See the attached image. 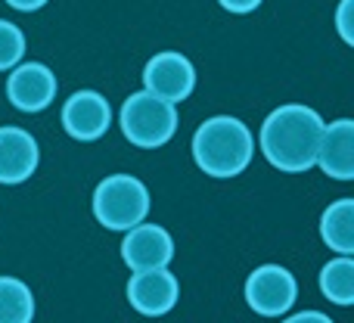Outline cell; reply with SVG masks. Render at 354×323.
I'll use <instances>...</instances> for the list:
<instances>
[{
	"label": "cell",
	"mask_w": 354,
	"mask_h": 323,
	"mask_svg": "<svg viewBox=\"0 0 354 323\" xmlns=\"http://www.w3.org/2000/svg\"><path fill=\"white\" fill-rule=\"evenodd\" d=\"M324 118L311 106L286 103L277 106L261 124V153L274 168L286 174H301L317 165V147L324 134Z\"/></svg>",
	"instance_id": "cell-1"
},
{
	"label": "cell",
	"mask_w": 354,
	"mask_h": 323,
	"mask_svg": "<svg viewBox=\"0 0 354 323\" xmlns=\"http://www.w3.org/2000/svg\"><path fill=\"white\" fill-rule=\"evenodd\" d=\"M255 156V137L249 124L233 116H214L196 128L193 134V159L208 177H236L249 168Z\"/></svg>",
	"instance_id": "cell-2"
},
{
	"label": "cell",
	"mask_w": 354,
	"mask_h": 323,
	"mask_svg": "<svg viewBox=\"0 0 354 323\" xmlns=\"http://www.w3.org/2000/svg\"><path fill=\"white\" fill-rule=\"evenodd\" d=\"M149 214V190L134 174H109L93 190V218L106 230L124 233Z\"/></svg>",
	"instance_id": "cell-3"
},
{
	"label": "cell",
	"mask_w": 354,
	"mask_h": 323,
	"mask_svg": "<svg viewBox=\"0 0 354 323\" xmlns=\"http://www.w3.org/2000/svg\"><path fill=\"white\" fill-rule=\"evenodd\" d=\"M122 134L140 149H159L177 134V109L149 91L131 93L118 112Z\"/></svg>",
	"instance_id": "cell-4"
},
{
	"label": "cell",
	"mask_w": 354,
	"mask_h": 323,
	"mask_svg": "<svg viewBox=\"0 0 354 323\" xmlns=\"http://www.w3.org/2000/svg\"><path fill=\"white\" fill-rule=\"evenodd\" d=\"M295 299H299V283L292 270L280 264H261L245 277V305L261 317H283L292 311Z\"/></svg>",
	"instance_id": "cell-5"
},
{
	"label": "cell",
	"mask_w": 354,
	"mask_h": 323,
	"mask_svg": "<svg viewBox=\"0 0 354 323\" xmlns=\"http://www.w3.org/2000/svg\"><path fill=\"white\" fill-rule=\"evenodd\" d=\"M56 97V75L44 62H19L10 68L6 78V100L12 109L35 116L44 112Z\"/></svg>",
	"instance_id": "cell-6"
},
{
	"label": "cell",
	"mask_w": 354,
	"mask_h": 323,
	"mask_svg": "<svg viewBox=\"0 0 354 323\" xmlns=\"http://www.w3.org/2000/svg\"><path fill=\"white\" fill-rule=\"evenodd\" d=\"M143 87L165 103H183L196 87V68L177 50L156 53L143 68Z\"/></svg>",
	"instance_id": "cell-7"
},
{
	"label": "cell",
	"mask_w": 354,
	"mask_h": 323,
	"mask_svg": "<svg viewBox=\"0 0 354 323\" xmlns=\"http://www.w3.org/2000/svg\"><path fill=\"white\" fill-rule=\"evenodd\" d=\"M180 299V280L168 268L134 270L128 280V302L143 317H165Z\"/></svg>",
	"instance_id": "cell-8"
},
{
	"label": "cell",
	"mask_w": 354,
	"mask_h": 323,
	"mask_svg": "<svg viewBox=\"0 0 354 323\" xmlns=\"http://www.w3.org/2000/svg\"><path fill=\"white\" fill-rule=\"evenodd\" d=\"M112 124V106L100 91H78L62 103V128L72 140L93 143L106 137Z\"/></svg>",
	"instance_id": "cell-9"
},
{
	"label": "cell",
	"mask_w": 354,
	"mask_h": 323,
	"mask_svg": "<svg viewBox=\"0 0 354 323\" xmlns=\"http://www.w3.org/2000/svg\"><path fill=\"white\" fill-rule=\"evenodd\" d=\"M122 239V261L131 270H149V268H168L174 258V239L165 227L159 224H134L124 230Z\"/></svg>",
	"instance_id": "cell-10"
},
{
	"label": "cell",
	"mask_w": 354,
	"mask_h": 323,
	"mask_svg": "<svg viewBox=\"0 0 354 323\" xmlns=\"http://www.w3.org/2000/svg\"><path fill=\"white\" fill-rule=\"evenodd\" d=\"M41 149L37 140L25 128L6 124L0 128V183L3 187H19L37 171Z\"/></svg>",
	"instance_id": "cell-11"
},
{
	"label": "cell",
	"mask_w": 354,
	"mask_h": 323,
	"mask_svg": "<svg viewBox=\"0 0 354 323\" xmlns=\"http://www.w3.org/2000/svg\"><path fill=\"white\" fill-rule=\"evenodd\" d=\"M317 168L333 181H351L354 177V122L339 118V122L324 124L317 147Z\"/></svg>",
	"instance_id": "cell-12"
},
{
	"label": "cell",
	"mask_w": 354,
	"mask_h": 323,
	"mask_svg": "<svg viewBox=\"0 0 354 323\" xmlns=\"http://www.w3.org/2000/svg\"><path fill=\"white\" fill-rule=\"evenodd\" d=\"M320 237L339 255L354 252V199H339L320 218Z\"/></svg>",
	"instance_id": "cell-13"
},
{
	"label": "cell",
	"mask_w": 354,
	"mask_h": 323,
	"mask_svg": "<svg viewBox=\"0 0 354 323\" xmlns=\"http://www.w3.org/2000/svg\"><path fill=\"white\" fill-rule=\"evenodd\" d=\"M320 293L339 308L354 305V258L339 255L320 270Z\"/></svg>",
	"instance_id": "cell-14"
},
{
	"label": "cell",
	"mask_w": 354,
	"mask_h": 323,
	"mask_svg": "<svg viewBox=\"0 0 354 323\" xmlns=\"http://www.w3.org/2000/svg\"><path fill=\"white\" fill-rule=\"evenodd\" d=\"M35 295L16 277H0V323H31Z\"/></svg>",
	"instance_id": "cell-15"
},
{
	"label": "cell",
	"mask_w": 354,
	"mask_h": 323,
	"mask_svg": "<svg viewBox=\"0 0 354 323\" xmlns=\"http://www.w3.org/2000/svg\"><path fill=\"white\" fill-rule=\"evenodd\" d=\"M22 59H25V31L16 22L0 19V72H10Z\"/></svg>",
	"instance_id": "cell-16"
},
{
	"label": "cell",
	"mask_w": 354,
	"mask_h": 323,
	"mask_svg": "<svg viewBox=\"0 0 354 323\" xmlns=\"http://www.w3.org/2000/svg\"><path fill=\"white\" fill-rule=\"evenodd\" d=\"M351 10H354V0H342L339 3V16H336V28L342 35L345 44H354V28H351Z\"/></svg>",
	"instance_id": "cell-17"
},
{
	"label": "cell",
	"mask_w": 354,
	"mask_h": 323,
	"mask_svg": "<svg viewBox=\"0 0 354 323\" xmlns=\"http://www.w3.org/2000/svg\"><path fill=\"white\" fill-rule=\"evenodd\" d=\"M227 12H236V16H245V12H255L264 0H218Z\"/></svg>",
	"instance_id": "cell-18"
},
{
	"label": "cell",
	"mask_w": 354,
	"mask_h": 323,
	"mask_svg": "<svg viewBox=\"0 0 354 323\" xmlns=\"http://www.w3.org/2000/svg\"><path fill=\"white\" fill-rule=\"evenodd\" d=\"M280 323H333V320H330V314H324V311H299Z\"/></svg>",
	"instance_id": "cell-19"
},
{
	"label": "cell",
	"mask_w": 354,
	"mask_h": 323,
	"mask_svg": "<svg viewBox=\"0 0 354 323\" xmlns=\"http://www.w3.org/2000/svg\"><path fill=\"white\" fill-rule=\"evenodd\" d=\"M6 3L19 12H35V10H41V6H47L50 0H6Z\"/></svg>",
	"instance_id": "cell-20"
}]
</instances>
